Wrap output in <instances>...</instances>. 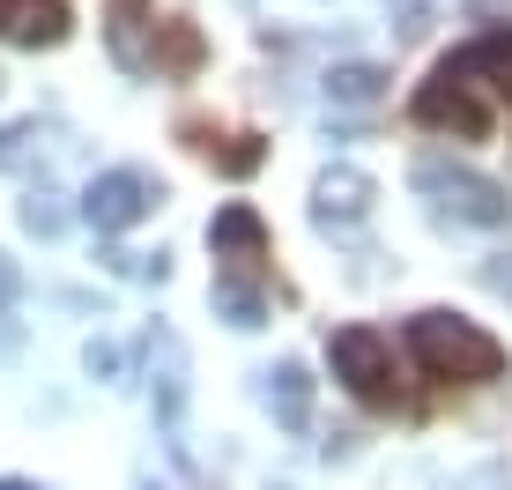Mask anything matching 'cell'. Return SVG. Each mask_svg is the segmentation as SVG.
Here are the masks:
<instances>
[{"label": "cell", "mask_w": 512, "mask_h": 490, "mask_svg": "<svg viewBox=\"0 0 512 490\" xmlns=\"http://www.w3.org/2000/svg\"><path fill=\"white\" fill-rule=\"evenodd\" d=\"M216 312H223L231 327H260V320H268L260 268H216Z\"/></svg>", "instance_id": "7c38bea8"}, {"label": "cell", "mask_w": 512, "mask_h": 490, "mask_svg": "<svg viewBox=\"0 0 512 490\" xmlns=\"http://www.w3.org/2000/svg\"><path fill=\"white\" fill-rule=\"evenodd\" d=\"M186 142L201 149V156H216V171H231V179H245V171L268 164L260 134H216V127H201V119H186Z\"/></svg>", "instance_id": "8fae6325"}, {"label": "cell", "mask_w": 512, "mask_h": 490, "mask_svg": "<svg viewBox=\"0 0 512 490\" xmlns=\"http://www.w3.org/2000/svg\"><path fill=\"white\" fill-rule=\"evenodd\" d=\"M379 97H386V67H372V60L327 67V104H342V112H364V104H379Z\"/></svg>", "instance_id": "5bb4252c"}, {"label": "cell", "mask_w": 512, "mask_h": 490, "mask_svg": "<svg viewBox=\"0 0 512 490\" xmlns=\"http://www.w3.org/2000/svg\"><path fill=\"white\" fill-rule=\"evenodd\" d=\"M15 297H23V268H15V260L0 253V305H15Z\"/></svg>", "instance_id": "ffe728a7"}, {"label": "cell", "mask_w": 512, "mask_h": 490, "mask_svg": "<svg viewBox=\"0 0 512 490\" xmlns=\"http://www.w3.org/2000/svg\"><path fill=\"white\" fill-rule=\"evenodd\" d=\"M453 67H461V75H468L483 97L512 104V30H483L475 45H461V52H453Z\"/></svg>", "instance_id": "30bf717a"}, {"label": "cell", "mask_w": 512, "mask_h": 490, "mask_svg": "<svg viewBox=\"0 0 512 490\" xmlns=\"http://www.w3.org/2000/svg\"><path fill=\"white\" fill-rule=\"evenodd\" d=\"M0 490H38V483H23V476H0Z\"/></svg>", "instance_id": "603a6c76"}, {"label": "cell", "mask_w": 512, "mask_h": 490, "mask_svg": "<svg viewBox=\"0 0 512 490\" xmlns=\"http://www.w3.org/2000/svg\"><path fill=\"white\" fill-rule=\"evenodd\" d=\"M156 364H164V372H156V416H179V401H186V349H179V335H171V327H156Z\"/></svg>", "instance_id": "2e32d148"}, {"label": "cell", "mask_w": 512, "mask_h": 490, "mask_svg": "<svg viewBox=\"0 0 512 490\" xmlns=\"http://www.w3.org/2000/svg\"><path fill=\"white\" fill-rule=\"evenodd\" d=\"M208 245H216V260L223 268H260L268 260V223H260V208H216V223H208Z\"/></svg>", "instance_id": "ba28073f"}, {"label": "cell", "mask_w": 512, "mask_h": 490, "mask_svg": "<svg viewBox=\"0 0 512 490\" xmlns=\"http://www.w3.org/2000/svg\"><path fill=\"white\" fill-rule=\"evenodd\" d=\"M268 401H275V416H282L290 431H305V424H312V372H305L297 357H282L275 372H268Z\"/></svg>", "instance_id": "4fadbf2b"}, {"label": "cell", "mask_w": 512, "mask_h": 490, "mask_svg": "<svg viewBox=\"0 0 512 490\" xmlns=\"http://www.w3.org/2000/svg\"><path fill=\"white\" fill-rule=\"evenodd\" d=\"M409 119L416 127H446V134H461V142H490V97L475 90L453 60H438V75L409 97Z\"/></svg>", "instance_id": "3957f363"}, {"label": "cell", "mask_w": 512, "mask_h": 490, "mask_svg": "<svg viewBox=\"0 0 512 490\" xmlns=\"http://www.w3.org/2000/svg\"><path fill=\"white\" fill-rule=\"evenodd\" d=\"M82 357H90V372H97V379H119V372H127V349H112V342H90Z\"/></svg>", "instance_id": "ac0fdd59"}, {"label": "cell", "mask_w": 512, "mask_h": 490, "mask_svg": "<svg viewBox=\"0 0 512 490\" xmlns=\"http://www.w3.org/2000/svg\"><path fill=\"white\" fill-rule=\"evenodd\" d=\"M67 30H75L67 0H0V45L52 52V45H67Z\"/></svg>", "instance_id": "52a82bcc"}, {"label": "cell", "mask_w": 512, "mask_h": 490, "mask_svg": "<svg viewBox=\"0 0 512 490\" xmlns=\"http://www.w3.org/2000/svg\"><path fill=\"white\" fill-rule=\"evenodd\" d=\"M45 156H52V134L38 119H8V127H0V171L30 179V171H45Z\"/></svg>", "instance_id": "9a60e30c"}, {"label": "cell", "mask_w": 512, "mask_h": 490, "mask_svg": "<svg viewBox=\"0 0 512 490\" xmlns=\"http://www.w3.org/2000/svg\"><path fill=\"white\" fill-rule=\"evenodd\" d=\"M156 201H164V186L149 179V171H134V164H119V171H104V179H90V194H82V216H90V231H134L141 216H156Z\"/></svg>", "instance_id": "5b68a950"}, {"label": "cell", "mask_w": 512, "mask_h": 490, "mask_svg": "<svg viewBox=\"0 0 512 490\" xmlns=\"http://www.w3.org/2000/svg\"><path fill=\"white\" fill-rule=\"evenodd\" d=\"M423 15H431V8H423V0H401V38H423V30H431V23H423Z\"/></svg>", "instance_id": "7402d4cb"}, {"label": "cell", "mask_w": 512, "mask_h": 490, "mask_svg": "<svg viewBox=\"0 0 512 490\" xmlns=\"http://www.w3.org/2000/svg\"><path fill=\"white\" fill-rule=\"evenodd\" d=\"M409 349L431 379H453V387H483V379H505V342L483 335L461 312H416L409 320Z\"/></svg>", "instance_id": "6da1fadb"}, {"label": "cell", "mask_w": 512, "mask_h": 490, "mask_svg": "<svg viewBox=\"0 0 512 490\" xmlns=\"http://www.w3.org/2000/svg\"><path fill=\"white\" fill-rule=\"evenodd\" d=\"M483 283L498 290V297H512V253H498V260H490V268H483Z\"/></svg>", "instance_id": "44dd1931"}, {"label": "cell", "mask_w": 512, "mask_h": 490, "mask_svg": "<svg viewBox=\"0 0 512 490\" xmlns=\"http://www.w3.org/2000/svg\"><path fill=\"white\" fill-rule=\"evenodd\" d=\"M23 223H30L38 238H60V208H52V201H30V208H23Z\"/></svg>", "instance_id": "d6986e66"}, {"label": "cell", "mask_w": 512, "mask_h": 490, "mask_svg": "<svg viewBox=\"0 0 512 490\" xmlns=\"http://www.w3.org/2000/svg\"><path fill=\"white\" fill-rule=\"evenodd\" d=\"M416 186L446 208L453 223H475V231H505L512 223V201L505 186H490L483 171H461V164H416Z\"/></svg>", "instance_id": "277c9868"}, {"label": "cell", "mask_w": 512, "mask_h": 490, "mask_svg": "<svg viewBox=\"0 0 512 490\" xmlns=\"http://www.w3.org/2000/svg\"><path fill=\"white\" fill-rule=\"evenodd\" d=\"M104 45L127 75H149L156 67V8L149 0H104Z\"/></svg>", "instance_id": "8992f818"}, {"label": "cell", "mask_w": 512, "mask_h": 490, "mask_svg": "<svg viewBox=\"0 0 512 490\" xmlns=\"http://www.w3.org/2000/svg\"><path fill=\"white\" fill-rule=\"evenodd\" d=\"M8 349H15V327H0V357H8Z\"/></svg>", "instance_id": "cb8c5ba5"}, {"label": "cell", "mask_w": 512, "mask_h": 490, "mask_svg": "<svg viewBox=\"0 0 512 490\" xmlns=\"http://www.w3.org/2000/svg\"><path fill=\"white\" fill-rule=\"evenodd\" d=\"M193 67H201V30L179 23V15L156 23V75H193Z\"/></svg>", "instance_id": "e0dca14e"}, {"label": "cell", "mask_w": 512, "mask_h": 490, "mask_svg": "<svg viewBox=\"0 0 512 490\" xmlns=\"http://www.w3.org/2000/svg\"><path fill=\"white\" fill-rule=\"evenodd\" d=\"M327 364L364 409H409V387H401V364H394V342L379 327H334L327 335Z\"/></svg>", "instance_id": "7a4b0ae2"}, {"label": "cell", "mask_w": 512, "mask_h": 490, "mask_svg": "<svg viewBox=\"0 0 512 490\" xmlns=\"http://www.w3.org/2000/svg\"><path fill=\"white\" fill-rule=\"evenodd\" d=\"M372 201H379V186L364 179V171H349V164H327L320 179H312V216L320 223H357V216H372Z\"/></svg>", "instance_id": "9c48e42d"}]
</instances>
